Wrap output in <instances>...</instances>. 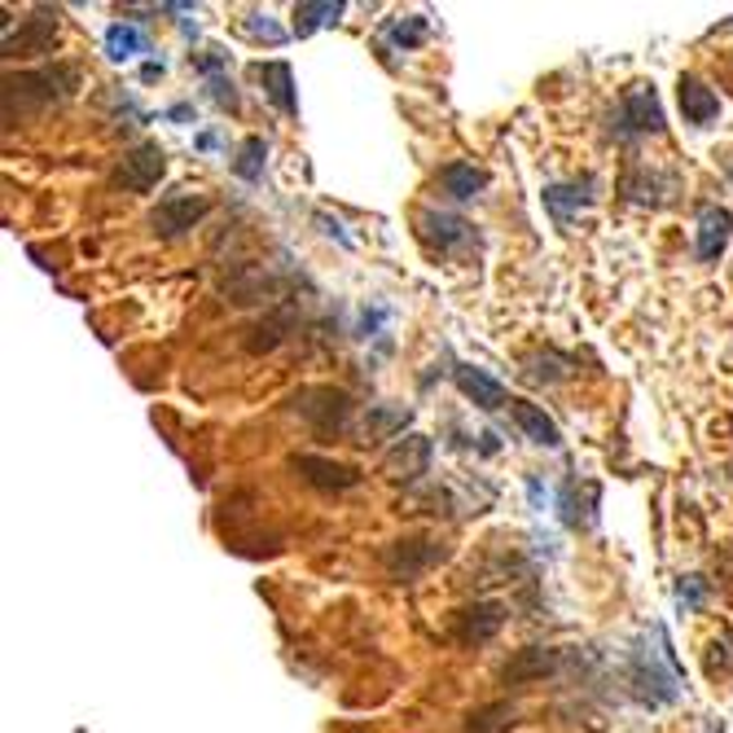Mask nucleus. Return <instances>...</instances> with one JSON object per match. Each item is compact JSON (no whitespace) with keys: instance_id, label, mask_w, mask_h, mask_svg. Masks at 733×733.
Here are the masks:
<instances>
[{"instance_id":"nucleus-23","label":"nucleus","mask_w":733,"mask_h":733,"mask_svg":"<svg viewBox=\"0 0 733 733\" xmlns=\"http://www.w3.org/2000/svg\"><path fill=\"white\" fill-rule=\"evenodd\" d=\"M708 672H733V641L730 637H716L712 641V654H708Z\"/></svg>"},{"instance_id":"nucleus-3","label":"nucleus","mask_w":733,"mask_h":733,"mask_svg":"<svg viewBox=\"0 0 733 733\" xmlns=\"http://www.w3.org/2000/svg\"><path fill=\"white\" fill-rule=\"evenodd\" d=\"M211 211V198H203V194H167L163 203H158V211L149 216V225H154V234H163V238H176V234H185V229H194L203 216Z\"/></svg>"},{"instance_id":"nucleus-17","label":"nucleus","mask_w":733,"mask_h":733,"mask_svg":"<svg viewBox=\"0 0 733 733\" xmlns=\"http://www.w3.org/2000/svg\"><path fill=\"white\" fill-rule=\"evenodd\" d=\"M440 185H444L457 203H471V198H479V189L488 185V176H484L479 167H471V163H448V167L440 172Z\"/></svg>"},{"instance_id":"nucleus-24","label":"nucleus","mask_w":733,"mask_h":733,"mask_svg":"<svg viewBox=\"0 0 733 733\" xmlns=\"http://www.w3.org/2000/svg\"><path fill=\"white\" fill-rule=\"evenodd\" d=\"M211 97H216L220 106H229V111L238 106V93H234V84H229V80H220V75L211 80Z\"/></svg>"},{"instance_id":"nucleus-19","label":"nucleus","mask_w":733,"mask_h":733,"mask_svg":"<svg viewBox=\"0 0 733 733\" xmlns=\"http://www.w3.org/2000/svg\"><path fill=\"white\" fill-rule=\"evenodd\" d=\"M339 13H343V4H299V9H295V31H299V35H312L317 27L339 22Z\"/></svg>"},{"instance_id":"nucleus-6","label":"nucleus","mask_w":733,"mask_h":733,"mask_svg":"<svg viewBox=\"0 0 733 733\" xmlns=\"http://www.w3.org/2000/svg\"><path fill=\"white\" fill-rule=\"evenodd\" d=\"M417 225H422V238L435 246L440 255H457V250H466L475 242V229L462 216H448V211H426Z\"/></svg>"},{"instance_id":"nucleus-20","label":"nucleus","mask_w":733,"mask_h":733,"mask_svg":"<svg viewBox=\"0 0 733 733\" xmlns=\"http://www.w3.org/2000/svg\"><path fill=\"white\" fill-rule=\"evenodd\" d=\"M264 154H268V149H264V141H259V136H246L242 149H238L234 172H238L242 180H250V185H255V180H264Z\"/></svg>"},{"instance_id":"nucleus-10","label":"nucleus","mask_w":733,"mask_h":733,"mask_svg":"<svg viewBox=\"0 0 733 733\" xmlns=\"http://www.w3.org/2000/svg\"><path fill=\"white\" fill-rule=\"evenodd\" d=\"M733 238V216L725 207H703L699 216V242H694V255L699 259H721L725 246Z\"/></svg>"},{"instance_id":"nucleus-7","label":"nucleus","mask_w":733,"mask_h":733,"mask_svg":"<svg viewBox=\"0 0 733 733\" xmlns=\"http://www.w3.org/2000/svg\"><path fill=\"white\" fill-rule=\"evenodd\" d=\"M558 663H562V654H558V650H549V646H527V650H518V654L500 668V681H505V685L540 681V677L558 672Z\"/></svg>"},{"instance_id":"nucleus-12","label":"nucleus","mask_w":733,"mask_h":733,"mask_svg":"<svg viewBox=\"0 0 733 733\" xmlns=\"http://www.w3.org/2000/svg\"><path fill=\"white\" fill-rule=\"evenodd\" d=\"M255 80L264 84L268 102H272L281 115H295V111H299V102H295V80H290V66H286V62H264V66H255Z\"/></svg>"},{"instance_id":"nucleus-18","label":"nucleus","mask_w":733,"mask_h":733,"mask_svg":"<svg viewBox=\"0 0 733 733\" xmlns=\"http://www.w3.org/2000/svg\"><path fill=\"white\" fill-rule=\"evenodd\" d=\"M106 53L123 62V58H136V53H145V35H141V27L136 22H111L106 27Z\"/></svg>"},{"instance_id":"nucleus-16","label":"nucleus","mask_w":733,"mask_h":733,"mask_svg":"<svg viewBox=\"0 0 733 733\" xmlns=\"http://www.w3.org/2000/svg\"><path fill=\"white\" fill-rule=\"evenodd\" d=\"M545 207L554 211L558 229H567L571 216L589 207V180H585V185H549V189H545Z\"/></svg>"},{"instance_id":"nucleus-5","label":"nucleus","mask_w":733,"mask_h":733,"mask_svg":"<svg viewBox=\"0 0 733 733\" xmlns=\"http://www.w3.org/2000/svg\"><path fill=\"white\" fill-rule=\"evenodd\" d=\"M312 395H317L321 404H312L308 395H299V413H303L317 431H348V422H352V400H348L343 391H334V386H312Z\"/></svg>"},{"instance_id":"nucleus-15","label":"nucleus","mask_w":733,"mask_h":733,"mask_svg":"<svg viewBox=\"0 0 733 733\" xmlns=\"http://www.w3.org/2000/svg\"><path fill=\"white\" fill-rule=\"evenodd\" d=\"M632 685H637V690H641V699H650V703H672V699H677V681H672V677H663V672L654 668V650H650V654H637Z\"/></svg>"},{"instance_id":"nucleus-21","label":"nucleus","mask_w":733,"mask_h":733,"mask_svg":"<svg viewBox=\"0 0 733 733\" xmlns=\"http://www.w3.org/2000/svg\"><path fill=\"white\" fill-rule=\"evenodd\" d=\"M386 35H391L395 44L413 49V44H422V40H426V18H404V22H391V27H386Z\"/></svg>"},{"instance_id":"nucleus-25","label":"nucleus","mask_w":733,"mask_h":733,"mask_svg":"<svg viewBox=\"0 0 733 733\" xmlns=\"http://www.w3.org/2000/svg\"><path fill=\"white\" fill-rule=\"evenodd\" d=\"M681 598H690V607H699L703 602V585L690 576V585H681Z\"/></svg>"},{"instance_id":"nucleus-14","label":"nucleus","mask_w":733,"mask_h":733,"mask_svg":"<svg viewBox=\"0 0 733 733\" xmlns=\"http://www.w3.org/2000/svg\"><path fill=\"white\" fill-rule=\"evenodd\" d=\"M457 386H462V395H471L484 413H496V409L505 404V386L475 365H457Z\"/></svg>"},{"instance_id":"nucleus-2","label":"nucleus","mask_w":733,"mask_h":733,"mask_svg":"<svg viewBox=\"0 0 733 733\" xmlns=\"http://www.w3.org/2000/svg\"><path fill=\"white\" fill-rule=\"evenodd\" d=\"M444 558H448V549L435 545V540H395V545H386V554H382L391 580H400V585H413L422 571H431V567L444 562Z\"/></svg>"},{"instance_id":"nucleus-13","label":"nucleus","mask_w":733,"mask_h":733,"mask_svg":"<svg viewBox=\"0 0 733 733\" xmlns=\"http://www.w3.org/2000/svg\"><path fill=\"white\" fill-rule=\"evenodd\" d=\"M509 413H514V422H518V431L531 440V444H540V448H558L562 444V435H558V426L536 409V404H527V400H509Z\"/></svg>"},{"instance_id":"nucleus-22","label":"nucleus","mask_w":733,"mask_h":733,"mask_svg":"<svg viewBox=\"0 0 733 733\" xmlns=\"http://www.w3.org/2000/svg\"><path fill=\"white\" fill-rule=\"evenodd\" d=\"M514 721V708H488V712H479V716H471V733H492L500 730V725H509Z\"/></svg>"},{"instance_id":"nucleus-11","label":"nucleus","mask_w":733,"mask_h":733,"mask_svg":"<svg viewBox=\"0 0 733 733\" xmlns=\"http://www.w3.org/2000/svg\"><path fill=\"white\" fill-rule=\"evenodd\" d=\"M500 623H505V607L479 602V607L457 615V637H462L466 646H484V641H492V637L500 632Z\"/></svg>"},{"instance_id":"nucleus-1","label":"nucleus","mask_w":733,"mask_h":733,"mask_svg":"<svg viewBox=\"0 0 733 733\" xmlns=\"http://www.w3.org/2000/svg\"><path fill=\"white\" fill-rule=\"evenodd\" d=\"M646 132H663V111H659V97L650 84H632L619 102V115H615V136H646Z\"/></svg>"},{"instance_id":"nucleus-9","label":"nucleus","mask_w":733,"mask_h":733,"mask_svg":"<svg viewBox=\"0 0 733 733\" xmlns=\"http://www.w3.org/2000/svg\"><path fill=\"white\" fill-rule=\"evenodd\" d=\"M677 97H681V115H685V123H694V127H708V123L721 115V97H716L699 75H681Z\"/></svg>"},{"instance_id":"nucleus-4","label":"nucleus","mask_w":733,"mask_h":733,"mask_svg":"<svg viewBox=\"0 0 733 733\" xmlns=\"http://www.w3.org/2000/svg\"><path fill=\"white\" fill-rule=\"evenodd\" d=\"M163 167H167V154H163L154 141H141L136 149L123 154V167H120L123 189H132V194H149V189L158 185Z\"/></svg>"},{"instance_id":"nucleus-8","label":"nucleus","mask_w":733,"mask_h":733,"mask_svg":"<svg viewBox=\"0 0 733 733\" xmlns=\"http://www.w3.org/2000/svg\"><path fill=\"white\" fill-rule=\"evenodd\" d=\"M295 471L321 492H343V488H357L361 475L343 462H330V457H295Z\"/></svg>"}]
</instances>
